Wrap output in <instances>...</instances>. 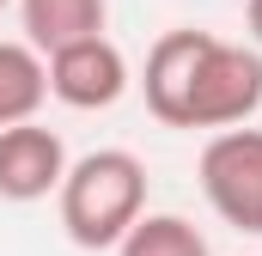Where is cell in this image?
<instances>
[{"instance_id": "obj_1", "label": "cell", "mask_w": 262, "mask_h": 256, "mask_svg": "<svg viewBox=\"0 0 262 256\" xmlns=\"http://www.w3.org/2000/svg\"><path fill=\"white\" fill-rule=\"evenodd\" d=\"M140 92L165 128H232L262 104V55L183 25L146 49Z\"/></svg>"}, {"instance_id": "obj_2", "label": "cell", "mask_w": 262, "mask_h": 256, "mask_svg": "<svg viewBox=\"0 0 262 256\" xmlns=\"http://www.w3.org/2000/svg\"><path fill=\"white\" fill-rule=\"evenodd\" d=\"M55 201H61L67 238L79 250H116L122 232L146 214V165L122 146L85 153L79 165H67Z\"/></svg>"}, {"instance_id": "obj_7", "label": "cell", "mask_w": 262, "mask_h": 256, "mask_svg": "<svg viewBox=\"0 0 262 256\" xmlns=\"http://www.w3.org/2000/svg\"><path fill=\"white\" fill-rule=\"evenodd\" d=\"M49 98V73L31 43H0V128L37 116V104Z\"/></svg>"}, {"instance_id": "obj_4", "label": "cell", "mask_w": 262, "mask_h": 256, "mask_svg": "<svg viewBox=\"0 0 262 256\" xmlns=\"http://www.w3.org/2000/svg\"><path fill=\"white\" fill-rule=\"evenodd\" d=\"M49 92L61 98L67 110H110L122 92H128V61H122V49L98 31V37H79V43H61L49 61Z\"/></svg>"}, {"instance_id": "obj_10", "label": "cell", "mask_w": 262, "mask_h": 256, "mask_svg": "<svg viewBox=\"0 0 262 256\" xmlns=\"http://www.w3.org/2000/svg\"><path fill=\"white\" fill-rule=\"evenodd\" d=\"M6 6H12V0H0V12H6Z\"/></svg>"}, {"instance_id": "obj_5", "label": "cell", "mask_w": 262, "mask_h": 256, "mask_svg": "<svg viewBox=\"0 0 262 256\" xmlns=\"http://www.w3.org/2000/svg\"><path fill=\"white\" fill-rule=\"evenodd\" d=\"M67 177V146L55 128L43 122H6L0 128V201H43Z\"/></svg>"}, {"instance_id": "obj_8", "label": "cell", "mask_w": 262, "mask_h": 256, "mask_svg": "<svg viewBox=\"0 0 262 256\" xmlns=\"http://www.w3.org/2000/svg\"><path fill=\"white\" fill-rule=\"evenodd\" d=\"M116 256H207V238H201L183 214H140L128 232H122Z\"/></svg>"}, {"instance_id": "obj_3", "label": "cell", "mask_w": 262, "mask_h": 256, "mask_svg": "<svg viewBox=\"0 0 262 256\" xmlns=\"http://www.w3.org/2000/svg\"><path fill=\"white\" fill-rule=\"evenodd\" d=\"M201 195L226 226L262 238V128L232 122L201 146Z\"/></svg>"}, {"instance_id": "obj_9", "label": "cell", "mask_w": 262, "mask_h": 256, "mask_svg": "<svg viewBox=\"0 0 262 256\" xmlns=\"http://www.w3.org/2000/svg\"><path fill=\"white\" fill-rule=\"evenodd\" d=\"M244 12H250V31H256V43H262V0H250Z\"/></svg>"}, {"instance_id": "obj_6", "label": "cell", "mask_w": 262, "mask_h": 256, "mask_svg": "<svg viewBox=\"0 0 262 256\" xmlns=\"http://www.w3.org/2000/svg\"><path fill=\"white\" fill-rule=\"evenodd\" d=\"M18 18H25V43L37 55H55L61 43H79V37L104 31L110 0H18Z\"/></svg>"}]
</instances>
